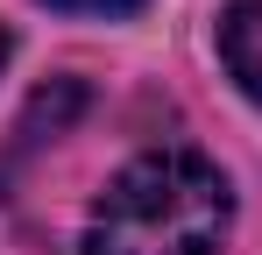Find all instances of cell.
Segmentation results:
<instances>
[{"instance_id":"cell-1","label":"cell","mask_w":262,"mask_h":255,"mask_svg":"<svg viewBox=\"0 0 262 255\" xmlns=\"http://www.w3.org/2000/svg\"><path fill=\"white\" fill-rule=\"evenodd\" d=\"M234 192L199 149H142L92 199L85 255H220Z\"/></svg>"},{"instance_id":"cell-2","label":"cell","mask_w":262,"mask_h":255,"mask_svg":"<svg viewBox=\"0 0 262 255\" xmlns=\"http://www.w3.org/2000/svg\"><path fill=\"white\" fill-rule=\"evenodd\" d=\"M220 57H227L234 85L248 99H262V0H234L220 14Z\"/></svg>"},{"instance_id":"cell-3","label":"cell","mask_w":262,"mask_h":255,"mask_svg":"<svg viewBox=\"0 0 262 255\" xmlns=\"http://www.w3.org/2000/svg\"><path fill=\"white\" fill-rule=\"evenodd\" d=\"M43 7H64V14H135L142 0H43Z\"/></svg>"},{"instance_id":"cell-4","label":"cell","mask_w":262,"mask_h":255,"mask_svg":"<svg viewBox=\"0 0 262 255\" xmlns=\"http://www.w3.org/2000/svg\"><path fill=\"white\" fill-rule=\"evenodd\" d=\"M7 50H14V42H7V29H0V64H7Z\"/></svg>"}]
</instances>
